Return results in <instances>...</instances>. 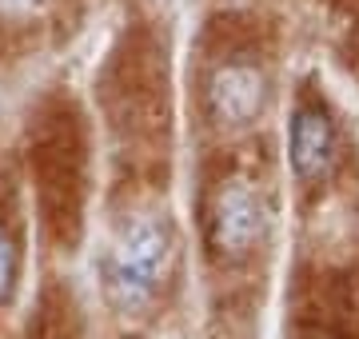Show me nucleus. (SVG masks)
<instances>
[{
  "label": "nucleus",
  "instance_id": "1",
  "mask_svg": "<svg viewBox=\"0 0 359 339\" xmlns=\"http://www.w3.org/2000/svg\"><path fill=\"white\" fill-rule=\"evenodd\" d=\"M104 108L120 128H156L168 116V68L152 28L136 25L120 36L100 80Z\"/></svg>",
  "mask_w": 359,
  "mask_h": 339
},
{
  "label": "nucleus",
  "instance_id": "2",
  "mask_svg": "<svg viewBox=\"0 0 359 339\" xmlns=\"http://www.w3.org/2000/svg\"><path fill=\"white\" fill-rule=\"evenodd\" d=\"M32 164L40 176V196L60 235H76L84 200V132L72 100H52L36 120Z\"/></svg>",
  "mask_w": 359,
  "mask_h": 339
},
{
  "label": "nucleus",
  "instance_id": "3",
  "mask_svg": "<svg viewBox=\"0 0 359 339\" xmlns=\"http://www.w3.org/2000/svg\"><path fill=\"white\" fill-rule=\"evenodd\" d=\"M168 256H172V232L164 220L136 216L132 223H124V232L116 235L108 263H104V291L112 307L120 312L148 307L168 268Z\"/></svg>",
  "mask_w": 359,
  "mask_h": 339
},
{
  "label": "nucleus",
  "instance_id": "4",
  "mask_svg": "<svg viewBox=\"0 0 359 339\" xmlns=\"http://www.w3.org/2000/svg\"><path fill=\"white\" fill-rule=\"evenodd\" d=\"M268 232V208L244 180L219 188L212 208V248L224 256H248Z\"/></svg>",
  "mask_w": 359,
  "mask_h": 339
},
{
  "label": "nucleus",
  "instance_id": "5",
  "mask_svg": "<svg viewBox=\"0 0 359 339\" xmlns=\"http://www.w3.org/2000/svg\"><path fill=\"white\" fill-rule=\"evenodd\" d=\"M268 104V80L256 64L224 60L208 80V108L219 124H252Z\"/></svg>",
  "mask_w": 359,
  "mask_h": 339
},
{
  "label": "nucleus",
  "instance_id": "6",
  "mask_svg": "<svg viewBox=\"0 0 359 339\" xmlns=\"http://www.w3.org/2000/svg\"><path fill=\"white\" fill-rule=\"evenodd\" d=\"M335 164V128L323 108H299L292 120V168L299 180H323Z\"/></svg>",
  "mask_w": 359,
  "mask_h": 339
},
{
  "label": "nucleus",
  "instance_id": "7",
  "mask_svg": "<svg viewBox=\"0 0 359 339\" xmlns=\"http://www.w3.org/2000/svg\"><path fill=\"white\" fill-rule=\"evenodd\" d=\"M256 25L259 20H252V16H216L208 36H212V44H224V56H236L256 40Z\"/></svg>",
  "mask_w": 359,
  "mask_h": 339
},
{
  "label": "nucleus",
  "instance_id": "8",
  "mask_svg": "<svg viewBox=\"0 0 359 339\" xmlns=\"http://www.w3.org/2000/svg\"><path fill=\"white\" fill-rule=\"evenodd\" d=\"M16 272H20V256H16V244H13V235L0 228V303H8V296H13Z\"/></svg>",
  "mask_w": 359,
  "mask_h": 339
},
{
  "label": "nucleus",
  "instance_id": "9",
  "mask_svg": "<svg viewBox=\"0 0 359 339\" xmlns=\"http://www.w3.org/2000/svg\"><path fill=\"white\" fill-rule=\"evenodd\" d=\"M344 60L347 68L359 76V16H355V25L347 28V40H344Z\"/></svg>",
  "mask_w": 359,
  "mask_h": 339
},
{
  "label": "nucleus",
  "instance_id": "10",
  "mask_svg": "<svg viewBox=\"0 0 359 339\" xmlns=\"http://www.w3.org/2000/svg\"><path fill=\"white\" fill-rule=\"evenodd\" d=\"M40 0H0V13H28V8H36Z\"/></svg>",
  "mask_w": 359,
  "mask_h": 339
},
{
  "label": "nucleus",
  "instance_id": "11",
  "mask_svg": "<svg viewBox=\"0 0 359 339\" xmlns=\"http://www.w3.org/2000/svg\"><path fill=\"white\" fill-rule=\"evenodd\" d=\"M327 4H332V8H355L359 0H327Z\"/></svg>",
  "mask_w": 359,
  "mask_h": 339
}]
</instances>
